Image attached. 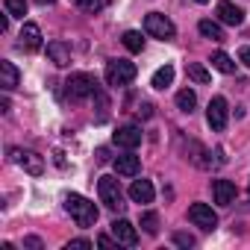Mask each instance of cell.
<instances>
[{
	"label": "cell",
	"instance_id": "1",
	"mask_svg": "<svg viewBox=\"0 0 250 250\" xmlns=\"http://www.w3.org/2000/svg\"><path fill=\"white\" fill-rule=\"evenodd\" d=\"M65 209L71 212V218L77 221V227H94V221H97V206L88 200V197H83V194H68L65 197Z\"/></svg>",
	"mask_w": 250,
	"mask_h": 250
},
{
	"label": "cell",
	"instance_id": "2",
	"mask_svg": "<svg viewBox=\"0 0 250 250\" xmlns=\"http://www.w3.org/2000/svg\"><path fill=\"white\" fill-rule=\"evenodd\" d=\"M136 62L130 59H109L106 62V83L112 88H124V85H130L136 80Z\"/></svg>",
	"mask_w": 250,
	"mask_h": 250
},
{
	"label": "cell",
	"instance_id": "3",
	"mask_svg": "<svg viewBox=\"0 0 250 250\" xmlns=\"http://www.w3.org/2000/svg\"><path fill=\"white\" fill-rule=\"evenodd\" d=\"M97 191H100V203L106 206V209H112V212H124V188H121V183L115 180V177H100L97 180Z\"/></svg>",
	"mask_w": 250,
	"mask_h": 250
},
{
	"label": "cell",
	"instance_id": "4",
	"mask_svg": "<svg viewBox=\"0 0 250 250\" xmlns=\"http://www.w3.org/2000/svg\"><path fill=\"white\" fill-rule=\"evenodd\" d=\"M97 80L91 77V74H85V71H77V74H71L68 77V83H65V91H68V97L71 100H85V97H94L97 94Z\"/></svg>",
	"mask_w": 250,
	"mask_h": 250
},
{
	"label": "cell",
	"instance_id": "5",
	"mask_svg": "<svg viewBox=\"0 0 250 250\" xmlns=\"http://www.w3.org/2000/svg\"><path fill=\"white\" fill-rule=\"evenodd\" d=\"M145 33L153 36V39H159V42H171V39L177 36V27H174V21H171L168 15L150 12V15L145 18Z\"/></svg>",
	"mask_w": 250,
	"mask_h": 250
},
{
	"label": "cell",
	"instance_id": "6",
	"mask_svg": "<svg viewBox=\"0 0 250 250\" xmlns=\"http://www.w3.org/2000/svg\"><path fill=\"white\" fill-rule=\"evenodd\" d=\"M9 159H12L18 168H24L27 174H33V177H42V174H44V159H42L36 150H27V147H9Z\"/></svg>",
	"mask_w": 250,
	"mask_h": 250
},
{
	"label": "cell",
	"instance_id": "7",
	"mask_svg": "<svg viewBox=\"0 0 250 250\" xmlns=\"http://www.w3.org/2000/svg\"><path fill=\"white\" fill-rule=\"evenodd\" d=\"M188 221H191L194 227L206 229V232H212V229L218 227V215H215V209H212L209 203H191V206H188Z\"/></svg>",
	"mask_w": 250,
	"mask_h": 250
},
{
	"label": "cell",
	"instance_id": "8",
	"mask_svg": "<svg viewBox=\"0 0 250 250\" xmlns=\"http://www.w3.org/2000/svg\"><path fill=\"white\" fill-rule=\"evenodd\" d=\"M142 139H145V133H142L139 124H124V127H118L115 136H112V142L118 147H124V150H136L142 145Z\"/></svg>",
	"mask_w": 250,
	"mask_h": 250
},
{
	"label": "cell",
	"instance_id": "9",
	"mask_svg": "<svg viewBox=\"0 0 250 250\" xmlns=\"http://www.w3.org/2000/svg\"><path fill=\"white\" fill-rule=\"evenodd\" d=\"M227 100L218 94V97H212L209 100V109H206V121H209V127L215 130V133H224L227 130Z\"/></svg>",
	"mask_w": 250,
	"mask_h": 250
},
{
	"label": "cell",
	"instance_id": "10",
	"mask_svg": "<svg viewBox=\"0 0 250 250\" xmlns=\"http://www.w3.org/2000/svg\"><path fill=\"white\" fill-rule=\"evenodd\" d=\"M112 235H115L118 244H124V247H136V244H139V232H136V227H133L127 218H115V221H112Z\"/></svg>",
	"mask_w": 250,
	"mask_h": 250
},
{
	"label": "cell",
	"instance_id": "11",
	"mask_svg": "<svg viewBox=\"0 0 250 250\" xmlns=\"http://www.w3.org/2000/svg\"><path fill=\"white\" fill-rule=\"evenodd\" d=\"M235 194H238V188H235L229 180H212V200H215L218 206L235 203Z\"/></svg>",
	"mask_w": 250,
	"mask_h": 250
},
{
	"label": "cell",
	"instance_id": "12",
	"mask_svg": "<svg viewBox=\"0 0 250 250\" xmlns=\"http://www.w3.org/2000/svg\"><path fill=\"white\" fill-rule=\"evenodd\" d=\"M218 18H221V24H229V27L244 24V12L232 3V0H218Z\"/></svg>",
	"mask_w": 250,
	"mask_h": 250
},
{
	"label": "cell",
	"instance_id": "13",
	"mask_svg": "<svg viewBox=\"0 0 250 250\" xmlns=\"http://www.w3.org/2000/svg\"><path fill=\"white\" fill-rule=\"evenodd\" d=\"M115 171H118L121 177H139V171H142V159H139L133 150H127L124 156L115 159Z\"/></svg>",
	"mask_w": 250,
	"mask_h": 250
},
{
	"label": "cell",
	"instance_id": "14",
	"mask_svg": "<svg viewBox=\"0 0 250 250\" xmlns=\"http://www.w3.org/2000/svg\"><path fill=\"white\" fill-rule=\"evenodd\" d=\"M47 56H50V62L56 68H68L71 65V47L65 42H50L47 44Z\"/></svg>",
	"mask_w": 250,
	"mask_h": 250
},
{
	"label": "cell",
	"instance_id": "15",
	"mask_svg": "<svg viewBox=\"0 0 250 250\" xmlns=\"http://www.w3.org/2000/svg\"><path fill=\"white\" fill-rule=\"evenodd\" d=\"M153 183L150 180H133V186H130V197H133V203H153Z\"/></svg>",
	"mask_w": 250,
	"mask_h": 250
},
{
	"label": "cell",
	"instance_id": "16",
	"mask_svg": "<svg viewBox=\"0 0 250 250\" xmlns=\"http://www.w3.org/2000/svg\"><path fill=\"white\" fill-rule=\"evenodd\" d=\"M21 47H27V50H39L42 47V30H39V24H24V30H21Z\"/></svg>",
	"mask_w": 250,
	"mask_h": 250
},
{
	"label": "cell",
	"instance_id": "17",
	"mask_svg": "<svg viewBox=\"0 0 250 250\" xmlns=\"http://www.w3.org/2000/svg\"><path fill=\"white\" fill-rule=\"evenodd\" d=\"M0 74H3V83H0V85H3L6 91H12L18 85V68L9 59H0Z\"/></svg>",
	"mask_w": 250,
	"mask_h": 250
},
{
	"label": "cell",
	"instance_id": "18",
	"mask_svg": "<svg viewBox=\"0 0 250 250\" xmlns=\"http://www.w3.org/2000/svg\"><path fill=\"white\" fill-rule=\"evenodd\" d=\"M171 83H174V68H171V65H162V68L153 74V80H150V85H153L156 91H165Z\"/></svg>",
	"mask_w": 250,
	"mask_h": 250
},
{
	"label": "cell",
	"instance_id": "19",
	"mask_svg": "<svg viewBox=\"0 0 250 250\" xmlns=\"http://www.w3.org/2000/svg\"><path fill=\"white\" fill-rule=\"evenodd\" d=\"M197 30H200V36H203V39L224 42V30H221V24H215V21H209V18H203V21L197 24Z\"/></svg>",
	"mask_w": 250,
	"mask_h": 250
},
{
	"label": "cell",
	"instance_id": "20",
	"mask_svg": "<svg viewBox=\"0 0 250 250\" xmlns=\"http://www.w3.org/2000/svg\"><path fill=\"white\" fill-rule=\"evenodd\" d=\"M209 62H212V68H215V71H221V74H235V62H232L224 50L212 53V59H209Z\"/></svg>",
	"mask_w": 250,
	"mask_h": 250
},
{
	"label": "cell",
	"instance_id": "21",
	"mask_svg": "<svg viewBox=\"0 0 250 250\" xmlns=\"http://www.w3.org/2000/svg\"><path fill=\"white\" fill-rule=\"evenodd\" d=\"M121 42H124V47H127L130 53H142V50H145V39H142L139 30H127Z\"/></svg>",
	"mask_w": 250,
	"mask_h": 250
},
{
	"label": "cell",
	"instance_id": "22",
	"mask_svg": "<svg viewBox=\"0 0 250 250\" xmlns=\"http://www.w3.org/2000/svg\"><path fill=\"white\" fill-rule=\"evenodd\" d=\"M177 106L183 109V112H194V106H197V94L191 91V88H183V91H177Z\"/></svg>",
	"mask_w": 250,
	"mask_h": 250
},
{
	"label": "cell",
	"instance_id": "23",
	"mask_svg": "<svg viewBox=\"0 0 250 250\" xmlns=\"http://www.w3.org/2000/svg\"><path fill=\"white\" fill-rule=\"evenodd\" d=\"M188 77H191L194 83H200V85H206V83L212 80V74H209L203 65H197V62H188Z\"/></svg>",
	"mask_w": 250,
	"mask_h": 250
},
{
	"label": "cell",
	"instance_id": "24",
	"mask_svg": "<svg viewBox=\"0 0 250 250\" xmlns=\"http://www.w3.org/2000/svg\"><path fill=\"white\" fill-rule=\"evenodd\" d=\"M3 9L12 18H24L27 15V0H3Z\"/></svg>",
	"mask_w": 250,
	"mask_h": 250
},
{
	"label": "cell",
	"instance_id": "25",
	"mask_svg": "<svg viewBox=\"0 0 250 250\" xmlns=\"http://www.w3.org/2000/svg\"><path fill=\"white\" fill-rule=\"evenodd\" d=\"M142 227H145L147 235H156V232H159V215H156V212H145V215H142Z\"/></svg>",
	"mask_w": 250,
	"mask_h": 250
},
{
	"label": "cell",
	"instance_id": "26",
	"mask_svg": "<svg viewBox=\"0 0 250 250\" xmlns=\"http://www.w3.org/2000/svg\"><path fill=\"white\" fill-rule=\"evenodd\" d=\"M77 6H80L83 12H88V15H94V12H100V9H106V0H77Z\"/></svg>",
	"mask_w": 250,
	"mask_h": 250
},
{
	"label": "cell",
	"instance_id": "27",
	"mask_svg": "<svg viewBox=\"0 0 250 250\" xmlns=\"http://www.w3.org/2000/svg\"><path fill=\"white\" fill-rule=\"evenodd\" d=\"M174 244H177V247H194V235H188V232H174Z\"/></svg>",
	"mask_w": 250,
	"mask_h": 250
},
{
	"label": "cell",
	"instance_id": "28",
	"mask_svg": "<svg viewBox=\"0 0 250 250\" xmlns=\"http://www.w3.org/2000/svg\"><path fill=\"white\" fill-rule=\"evenodd\" d=\"M80 247H91V241L88 238H74V241L65 244V250H80Z\"/></svg>",
	"mask_w": 250,
	"mask_h": 250
},
{
	"label": "cell",
	"instance_id": "29",
	"mask_svg": "<svg viewBox=\"0 0 250 250\" xmlns=\"http://www.w3.org/2000/svg\"><path fill=\"white\" fill-rule=\"evenodd\" d=\"M97 244H100V247H118V238H115V235H112V238H109V235H100Z\"/></svg>",
	"mask_w": 250,
	"mask_h": 250
},
{
	"label": "cell",
	"instance_id": "30",
	"mask_svg": "<svg viewBox=\"0 0 250 250\" xmlns=\"http://www.w3.org/2000/svg\"><path fill=\"white\" fill-rule=\"evenodd\" d=\"M24 247H33V250H42V241H39L36 235H30V238H24Z\"/></svg>",
	"mask_w": 250,
	"mask_h": 250
},
{
	"label": "cell",
	"instance_id": "31",
	"mask_svg": "<svg viewBox=\"0 0 250 250\" xmlns=\"http://www.w3.org/2000/svg\"><path fill=\"white\" fill-rule=\"evenodd\" d=\"M238 62H244V65L250 68V47H241V50H238Z\"/></svg>",
	"mask_w": 250,
	"mask_h": 250
},
{
	"label": "cell",
	"instance_id": "32",
	"mask_svg": "<svg viewBox=\"0 0 250 250\" xmlns=\"http://www.w3.org/2000/svg\"><path fill=\"white\" fill-rule=\"evenodd\" d=\"M139 115H142V118H150V115H153V106H150V103H142Z\"/></svg>",
	"mask_w": 250,
	"mask_h": 250
},
{
	"label": "cell",
	"instance_id": "33",
	"mask_svg": "<svg viewBox=\"0 0 250 250\" xmlns=\"http://www.w3.org/2000/svg\"><path fill=\"white\" fill-rule=\"evenodd\" d=\"M106 159H109V153H106V147H100L97 150V162H106Z\"/></svg>",
	"mask_w": 250,
	"mask_h": 250
},
{
	"label": "cell",
	"instance_id": "34",
	"mask_svg": "<svg viewBox=\"0 0 250 250\" xmlns=\"http://www.w3.org/2000/svg\"><path fill=\"white\" fill-rule=\"evenodd\" d=\"M39 3H42V6H47V3H53V0H39Z\"/></svg>",
	"mask_w": 250,
	"mask_h": 250
},
{
	"label": "cell",
	"instance_id": "35",
	"mask_svg": "<svg viewBox=\"0 0 250 250\" xmlns=\"http://www.w3.org/2000/svg\"><path fill=\"white\" fill-rule=\"evenodd\" d=\"M194 3H209V0H194Z\"/></svg>",
	"mask_w": 250,
	"mask_h": 250
}]
</instances>
